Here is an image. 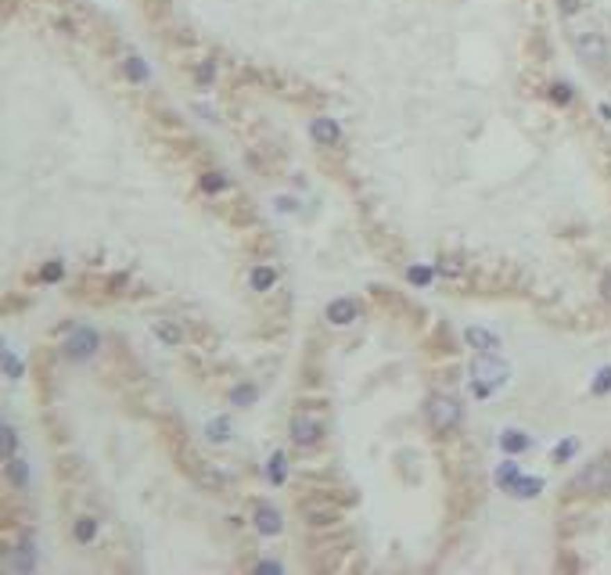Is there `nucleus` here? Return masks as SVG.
Returning <instances> with one entry per match:
<instances>
[{"instance_id":"f704fd0d","label":"nucleus","mask_w":611,"mask_h":575,"mask_svg":"<svg viewBox=\"0 0 611 575\" xmlns=\"http://www.w3.org/2000/svg\"><path fill=\"white\" fill-rule=\"evenodd\" d=\"M256 572H281V565H273V561H259Z\"/></svg>"},{"instance_id":"4be33fe9","label":"nucleus","mask_w":611,"mask_h":575,"mask_svg":"<svg viewBox=\"0 0 611 575\" xmlns=\"http://www.w3.org/2000/svg\"><path fill=\"white\" fill-rule=\"evenodd\" d=\"M8 471H11V482H15L18 489H26V482H29V471H26V460H18V457H11V464H8Z\"/></svg>"},{"instance_id":"c9c22d12","label":"nucleus","mask_w":611,"mask_h":575,"mask_svg":"<svg viewBox=\"0 0 611 575\" xmlns=\"http://www.w3.org/2000/svg\"><path fill=\"white\" fill-rule=\"evenodd\" d=\"M198 79H202V83L213 79V65H202V69H198Z\"/></svg>"},{"instance_id":"9b49d317","label":"nucleus","mask_w":611,"mask_h":575,"mask_svg":"<svg viewBox=\"0 0 611 575\" xmlns=\"http://www.w3.org/2000/svg\"><path fill=\"white\" fill-rule=\"evenodd\" d=\"M256 528L263 532V536H277V532L284 528V521H281V510H273L270 503H263V507L256 510Z\"/></svg>"},{"instance_id":"bb28decb","label":"nucleus","mask_w":611,"mask_h":575,"mask_svg":"<svg viewBox=\"0 0 611 575\" xmlns=\"http://www.w3.org/2000/svg\"><path fill=\"white\" fill-rule=\"evenodd\" d=\"M270 478L277 482V485L284 482V453H273L270 457Z\"/></svg>"},{"instance_id":"b1692460","label":"nucleus","mask_w":611,"mask_h":575,"mask_svg":"<svg viewBox=\"0 0 611 575\" xmlns=\"http://www.w3.org/2000/svg\"><path fill=\"white\" fill-rule=\"evenodd\" d=\"M611 392V367H601L594 378V396H608Z\"/></svg>"},{"instance_id":"4468645a","label":"nucleus","mask_w":611,"mask_h":575,"mask_svg":"<svg viewBox=\"0 0 611 575\" xmlns=\"http://www.w3.org/2000/svg\"><path fill=\"white\" fill-rule=\"evenodd\" d=\"M500 446H503L507 453H525V450L532 446V439L525 435V432H518V428H507V432H503V439H500Z\"/></svg>"},{"instance_id":"423d86ee","label":"nucleus","mask_w":611,"mask_h":575,"mask_svg":"<svg viewBox=\"0 0 611 575\" xmlns=\"http://www.w3.org/2000/svg\"><path fill=\"white\" fill-rule=\"evenodd\" d=\"M97 331H90V327H76L72 334H69V342H65V356L69 359H90L94 353H97Z\"/></svg>"},{"instance_id":"c85d7f7f","label":"nucleus","mask_w":611,"mask_h":575,"mask_svg":"<svg viewBox=\"0 0 611 575\" xmlns=\"http://www.w3.org/2000/svg\"><path fill=\"white\" fill-rule=\"evenodd\" d=\"M551 97H554L557 104H568V101H572V87H568V83H554V87H551Z\"/></svg>"},{"instance_id":"f03ea898","label":"nucleus","mask_w":611,"mask_h":575,"mask_svg":"<svg viewBox=\"0 0 611 575\" xmlns=\"http://www.w3.org/2000/svg\"><path fill=\"white\" fill-rule=\"evenodd\" d=\"M184 471L195 478L198 489H205V493H223V489L230 485V478L220 471L216 464H209V460H198L191 450H184Z\"/></svg>"},{"instance_id":"2f4dec72","label":"nucleus","mask_w":611,"mask_h":575,"mask_svg":"<svg viewBox=\"0 0 611 575\" xmlns=\"http://www.w3.org/2000/svg\"><path fill=\"white\" fill-rule=\"evenodd\" d=\"M4 367H8V374H11V378L22 374V364H18V359H15L11 353H4Z\"/></svg>"},{"instance_id":"412c9836","label":"nucleus","mask_w":611,"mask_h":575,"mask_svg":"<svg viewBox=\"0 0 611 575\" xmlns=\"http://www.w3.org/2000/svg\"><path fill=\"white\" fill-rule=\"evenodd\" d=\"M256 396H259V392L252 389V385H238L234 392H230V403H234V407H252V403H256Z\"/></svg>"},{"instance_id":"f8f14e48","label":"nucleus","mask_w":611,"mask_h":575,"mask_svg":"<svg viewBox=\"0 0 611 575\" xmlns=\"http://www.w3.org/2000/svg\"><path fill=\"white\" fill-rule=\"evenodd\" d=\"M464 338H468V346L478 349V353H493V349H496V334L486 331V327H468Z\"/></svg>"},{"instance_id":"6e6552de","label":"nucleus","mask_w":611,"mask_h":575,"mask_svg":"<svg viewBox=\"0 0 611 575\" xmlns=\"http://www.w3.org/2000/svg\"><path fill=\"white\" fill-rule=\"evenodd\" d=\"M302 518L309 525H331V521H339V507H334V503H320V500H306L302 503Z\"/></svg>"},{"instance_id":"20e7f679","label":"nucleus","mask_w":611,"mask_h":575,"mask_svg":"<svg viewBox=\"0 0 611 575\" xmlns=\"http://www.w3.org/2000/svg\"><path fill=\"white\" fill-rule=\"evenodd\" d=\"M428 421H432L435 432L457 428V421H460V403H457L453 396H442V392L428 396Z\"/></svg>"},{"instance_id":"39448f33","label":"nucleus","mask_w":611,"mask_h":575,"mask_svg":"<svg viewBox=\"0 0 611 575\" xmlns=\"http://www.w3.org/2000/svg\"><path fill=\"white\" fill-rule=\"evenodd\" d=\"M608 485H611V460H594L572 482V489H583V493H604Z\"/></svg>"},{"instance_id":"dca6fc26","label":"nucleus","mask_w":611,"mask_h":575,"mask_svg":"<svg viewBox=\"0 0 611 575\" xmlns=\"http://www.w3.org/2000/svg\"><path fill=\"white\" fill-rule=\"evenodd\" d=\"M273 281H277V273H273L270 266H259V270H252V288L256 291H270Z\"/></svg>"},{"instance_id":"7ed1b4c3","label":"nucleus","mask_w":611,"mask_h":575,"mask_svg":"<svg viewBox=\"0 0 611 575\" xmlns=\"http://www.w3.org/2000/svg\"><path fill=\"white\" fill-rule=\"evenodd\" d=\"M572 47H576V54H579V61L583 65H589V69H604L608 61H611V51H608V40L601 36V33H576V40H572Z\"/></svg>"},{"instance_id":"7c9ffc66","label":"nucleus","mask_w":611,"mask_h":575,"mask_svg":"<svg viewBox=\"0 0 611 575\" xmlns=\"http://www.w3.org/2000/svg\"><path fill=\"white\" fill-rule=\"evenodd\" d=\"M15 446H18V435H15L11 424H4V453L8 457H15Z\"/></svg>"},{"instance_id":"6ab92c4d","label":"nucleus","mask_w":611,"mask_h":575,"mask_svg":"<svg viewBox=\"0 0 611 575\" xmlns=\"http://www.w3.org/2000/svg\"><path fill=\"white\" fill-rule=\"evenodd\" d=\"M72 532H76V543H90V540L97 536V521H94V518H79Z\"/></svg>"},{"instance_id":"72a5a7b5","label":"nucleus","mask_w":611,"mask_h":575,"mask_svg":"<svg viewBox=\"0 0 611 575\" xmlns=\"http://www.w3.org/2000/svg\"><path fill=\"white\" fill-rule=\"evenodd\" d=\"M601 291H604V299L611 302V273H604V281H601Z\"/></svg>"},{"instance_id":"ddd939ff","label":"nucleus","mask_w":611,"mask_h":575,"mask_svg":"<svg viewBox=\"0 0 611 575\" xmlns=\"http://www.w3.org/2000/svg\"><path fill=\"white\" fill-rule=\"evenodd\" d=\"M327 321H331V324H349V321H356V306H352L349 299H334V302L327 306Z\"/></svg>"},{"instance_id":"aec40b11","label":"nucleus","mask_w":611,"mask_h":575,"mask_svg":"<svg viewBox=\"0 0 611 575\" xmlns=\"http://www.w3.org/2000/svg\"><path fill=\"white\" fill-rule=\"evenodd\" d=\"M518 478H521V471H518V464H514V460H507V464H503L500 471H496V482H500L503 489H511Z\"/></svg>"},{"instance_id":"f257e3e1","label":"nucleus","mask_w":611,"mask_h":575,"mask_svg":"<svg viewBox=\"0 0 611 575\" xmlns=\"http://www.w3.org/2000/svg\"><path fill=\"white\" fill-rule=\"evenodd\" d=\"M471 378H475V392L489 396L493 389H500L503 381L511 378V367L503 364L500 356H493V353H478L475 364H471Z\"/></svg>"},{"instance_id":"a211bd4d","label":"nucleus","mask_w":611,"mask_h":575,"mask_svg":"<svg viewBox=\"0 0 611 575\" xmlns=\"http://www.w3.org/2000/svg\"><path fill=\"white\" fill-rule=\"evenodd\" d=\"M205 435L213 439V442H227V439H230V421H227V417H216V421H209Z\"/></svg>"},{"instance_id":"9d476101","label":"nucleus","mask_w":611,"mask_h":575,"mask_svg":"<svg viewBox=\"0 0 611 575\" xmlns=\"http://www.w3.org/2000/svg\"><path fill=\"white\" fill-rule=\"evenodd\" d=\"M11 568L15 572H33L36 568V543L33 540H22L11 550Z\"/></svg>"},{"instance_id":"0eeeda50","label":"nucleus","mask_w":611,"mask_h":575,"mask_svg":"<svg viewBox=\"0 0 611 575\" xmlns=\"http://www.w3.org/2000/svg\"><path fill=\"white\" fill-rule=\"evenodd\" d=\"M291 439L299 446H317L324 439V424L309 417H291Z\"/></svg>"},{"instance_id":"f3484780","label":"nucleus","mask_w":611,"mask_h":575,"mask_svg":"<svg viewBox=\"0 0 611 575\" xmlns=\"http://www.w3.org/2000/svg\"><path fill=\"white\" fill-rule=\"evenodd\" d=\"M539 489H543V478H518V482L511 485V493L529 500V496H536V493H539Z\"/></svg>"},{"instance_id":"cd10ccee","label":"nucleus","mask_w":611,"mask_h":575,"mask_svg":"<svg viewBox=\"0 0 611 575\" xmlns=\"http://www.w3.org/2000/svg\"><path fill=\"white\" fill-rule=\"evenodd\" d=\"M576 450H579V442H576V439H564V442L557 446V450H554V460H557V464H564V460L572 457Z\"/></svg>"},{"instance_id":"c756f323","label":"nucleus","mask_w":611,"mask_h":575,"mask_svg":"<svg viewBox=\"0 0 611 575\" xmlns=\"http://www.w3.org/2000/svg\"><path fill=\"white\" fill-rule=\"evenodd\" d=\"M432 277H435L432 266H414V270H410V281H414V284H428Z\"/></svg>"},{"instance_id":"473e14b6","label":"nucleus","mask_w":611,"mask_h":575,"mask_svg":"<svg viewBox=\"0 0 611 575\" xmlns=\"http://www.w3.org/2000/svg\"><path fill=\"white\" fill-rule=\"evenodd\" d=\"M557 8H561V15H576L583 8V0H557Z\"/></svg>"},{"instance_id":"2eb2a0df","label":"nucleus","mask_w":611,"mask_h":575,"mask_svg":"<svg viewBox=\"0 0 611 575\" xmlns=\"http://www.w3.org/2000/svg\"><path fill=\"white\" fill-rule=\"evenodd\" d=\"M155 334H158V342H162V346H170V349H177V346L184 342L180 327L170 324V321H155Z\"/></svg>"},{"instance_id":"5701e85b","label":"nucleus","mask_w":611,"mask_h":575,"mask_svg":"<svg viewBox=\"0 0 611 575\" xmlns=\"http://www.w3.org/2000/svg\"><path fill=\"white\" fill-rule=\"evenodd\" d=\"M126 76H130L133 83H147V69H144V61H140V58H126Z\"/></svg>"},{"instance_id":"1a4fd4ad","label":"nucleus","mask_w":611,"mask_h":575,"mask_svg":"<svg viewBox=\"0 0 611 575\" xmlns=\"http://www.w3.org/2000/svg\"><path fill=\"white\" fill-rule=\"evenodd\" d=\"M309 133H313V140L324 144V147H334V144L342 140V130H339V122H334V119H313Z\"/></svg>"},{"instance_id":"393cba45","label":"nucleus","mask_w":611,"mask_h":575,"mask_svg":"<svg viewBox=\"0 0 611 575\" xmlns=\"http://www.w3.org/2000/svg\"><path fill=\"white\" fill-rule=\"evenodd\" d=\"M223 187H227V177H223V173L202 177V191H205V195H216V191H223Z\"/></svg>"},{"instance_id":"a878e982","label":"nucleus","mask_w":611,"mask_h":575,"mask_svg":"<svg viewBox=\"0 0 611 575\" xmlns=\"http://www.w3.org/2000/svg\"><path fill=\"white\" fill-rule=\"evenodd\" d=\"M61 273H65V266H61V263H47L44 270H40V281L54 284V281H61Z\"/></svg>"}]
</instances>
